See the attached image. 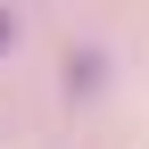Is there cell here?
Listing matches in <instances>:
<instances>
[{
  "instance_id": "6da1fadb",
  "label": "cell",
  "mask_w": 149,
  "mask_h": 149,
  "mask_svg": "<svg viewBox=\"0 0 149 149\" xmlns=\"http://www.w3.org/2000/svg\"><path fill=\"white\" fill-rule=\"evenodd\" d=\"M8 33H17V25H8V8H0V50H8Z\"/></svg>"
}]
</instances>
